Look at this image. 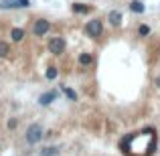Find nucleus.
Here are the masks:
<instances>
[{"label": "nucleus", "instance_id": "nucleus-1", "mask_svg": "<svg viewBox=\"0 0 160 156\" xmlns=\"http://www.w3.org/2000/svg\"><path fill=\"white\" fill-rule=\"evenodd\" d=\"M85 33H87L89 37H93V39L102 37V33H103V24H102V20H99V18L89 20V23L85 24Z\"/></svg>", "mask_w": 160, "mask_h": 156}, {"label": "nucleus", "instance_id": "nucleus-2", "mask_svg": "<svg viewBox=\"0 0 160 156\" xmlns=\"http://www.w3.org/2000/svg\"><path fill=\"white\" fill-rule=\"evenodd\" d=\"M43 128H41L39 124H32L31 128L27 130V140H28V144H37V142H41L43 140Z\"/></svg>", "mask_w": 160, "mask_h": 156}, {"label": "nucleus", "instance_id": "nucleus-3", "mask_svg": "<svg viewBox=\"0 0 160 156\" xmlns=\"http://www.w3.org/2000/svg\"><path fill=\"white\" fill-rule=\"evenodd\" d=\"M49 51L53 55H63L65 53V41H63L61 37H53V39L49 41Z\"/></svg>", "mask_w": 160, "mask_h": 156}, {"label": "nucleus", "instance_id": "nucleus-4", "mask_svg": "<svg viewBox=\"0 0 160 156\" xmlns=\"http://www.w3.org/2000/svg\"><path fill=\"white\" fill-rule=\"evenodd\" d=\"M49 28H51V24H49V20H45V18L37 20V23L32 24V33H35L37 37H43V35H47V33H49Z\"/></svg>", "mask_w": 160, "mask_h": 156}, {"label": "nucleus", "instance_id": "nucleus-5", "mask_svg": "<svg viewBox=\"0 0 160 156\" xmlns=\"http://www.w3.org/2000/svg\"><path fill=\"white\" fill-rule=\"evenodd\" d=\"M0 6L2 8H28L31 0H2Z\"/></svg>", "mask_w": 160, "mask_h": 156}, {"label": "nucleus", "instance_id": "nucleus-6", "mask_svg": "<svg viewBox=\"0 0 160 156\" xmlns=\"http://www.w3.org/2000/svg\"><path fill=\"white\" fill-rule=\"evenodd\" d=\"M55 98H57V93H55V91H47V93H43L39 98V103L41 105H49L51 102H55Z\"/></svg>", "mask_w": 160, "mask_h": 156}, {"label": "nucleus", "instance_id": "nucleus-7", "mask_svg": "<svg viewBox=\"0 0 160 156\" xmlns=\"http://www.w3.org/2000/svg\"><path fill=\"white\" fill-rule=\"evenodd\" d=\"M109 23L113 24V27H118V24H122V12H118V10H112L109 12Z\"/></svg>", "mask_w": 160, "mask_h": 156}, {"label": "nucleus", "instance_id": "nucleus-8", "mask_svg": "<svg viewBox=\"0 0 160 156\" xmlns=\"http://www.w3.org/2000/svg\"><path fill=\"white\" fill-rule=\"evenodd\" d=\"M91 6H87V4H81V2H75L73 4V12H77V14H85V12H89Z\"/></svg>", "mask_w": 160, "mask_h": 156}, {"label": "nucleus", "instance_id": "nucleus-9", "mask_svg": "<svg viewBox=\"0 0 160 156\" xmlns=\"http://www.w3.org/2000/svg\"><path fill=\"white\" fill-rule=\"evenodd\" d=\"M130 10L136 12V14H142V12H144V4H142L140 0H134V2L130 4Z\"/></svg>", "mask_w": 160, "mask_h": 156}, {"label": "nucleus", "instance_id": "nucleus-10", "mask_svg": "<svg viewBox=\"0 0 160 156\" xmlns=\"http://www.w3.org/2000/svg\"><path fill=\"white\" fill-rule=\"evenodd\" d=\"M61 89H63V93L67 95V98L71 99V102H77V93H75L71 87H67V85H61Z\"/></svg>", "mask_w": 160, "mask_h": 156}, {"label": "nucleus", "instance_id": "nucleus-11", "mask_svg": "<svg viewBox=\"0 0 160 156\" xmlns=\"http://www.w3.org/2000/svg\"><path fill=\"white\" fill-rule=\"evenodd\" d=\"M10 35H12V41H22L24 39V31L22 28H12Z\"/></svg>", "mask_w": 160, "mask_h": 156}, {"label": "nucleus", "instance_id": "nucleus-12", "mask_svg": "<svg viewBox=\"0 0 160 156\" xmlns=\"http://www.w3.org/2000/svg\"><path fill=\"white\" fill-rule=\"evenodd\" d=\"M91 61H93V59H91V55L89 53H81L79 55V63H81V65H91Z\"/></svg>", "mask_w": 160, "mask_h": 156}, {"label": "nucleus", "instance_id": "nucleus-13", "mask_svg": "<svg viewBox=\"0 0 160 156\" xmlns=\"http://www.w3.org/2000/svg\"><path fill=\"white\" fill-rule=\"evenodd\" d=\"M59 154V148H43V152H41V156H57Z\"/></svg>", "mask_w": 160, "mask_h": 156}, {"label": "nucleus", "instance_id": "nucleus-14", "mask_svg": "<svg viewBox=\"0 0 160 156\" xmlns=\"http://www.w3.org/2000/svg\"><path fill=\"white\" fill-rule=\"evenodd\" d=\"M138 33H140V37H148L150 35V27H148V24H140Z\"/></svg>", "mask_w": 160, "mask_h": 156}, {"label": "nucleus", "instance_id": "nucleus-15", "mask_svg": "<svg viewBox=\"0 0 160 156\" xmlns=\"http://www.w3.org/2000/svg\"><path fill=\"white\" fill-rule=\"evenodd\" d=\"M45 75H47V79H57V67H49Z\"/></svg>", "mask_w": 160, "mask_h": 156}, {"label": "nucleus", "instance_id": "nucleus-16", "mask_svg": "<svg viewBox=\"0 0 160 156\" xmlns=\"http://www.w3.org/2000/svg\"><path fill=\"white\" fill-rule=\"evenodd\" d=\"M8 51H10V49H8V43H2V41H0V57L8 55Z\"/></svg>", "mask_w": 160, "mask_h": 156}, {"label": "nucleus", "instance_id": "nucleus-17", "mask_svg": "<svg viewBox=\"0 0 160 156\" xmlns=\"http://www.w3.org/2000/svg\"><path fill=\"white\" fill-rule=\"evenodd\" d=\"M16 124H18V122H16V118H10V120H8V128H10V130H14Z\"/></svg>", "mask_w": 160, "mask_h": 156}, {"label": "nucleus", "instance_id": "nucleus-18", "mask_svg": "<svg viewBox=\"0 0 160 156\" xmlns=\"http://www.w3.org/2000/svg\"><path fill=\"white\" fill-rule=\"evenodd\" d=\"M156 85L160 87V75H158V79H156Z\"/></svg>", "mask_w": 160, "mask_h": 156}]
</instances>
